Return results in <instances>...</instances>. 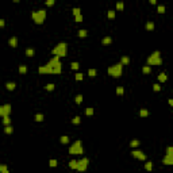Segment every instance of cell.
<instances>
[{
    "mask_svg": "<svg viewBox=\"0 0 173 173\" xmlns=\"http://www.w3.org/2000/svg\"><path fill=\"white\" fill-rule=\"evenodd\" d=\"M61 70H62V64L59 61V57H53L46 65L38 68L39 75H59Z\"/></svg>",
    "mask_w": 173,
    "mask_h": 173,
    "instance_id": "obj_1",
    "label": "cell"
},
{
    "mask_svg": "<svg viewBox=\"0 0 173 173\" xmlns=\"http://www.w3.org/2000/svg\"><path fill=\"white\" fill-rule=\"evenodd\" d=\"M51 54H53V57H66V54H68V45L65 42H59L55 47L51 50Z\"/></svg>",
    "mask_w": 173,
    "mask_h": 173,
    "instance_id": "obj_2",
    "label": "cell"
},
{
    "mask_svg": "<svg viewBox=\"0 0 173 173\" xmlns=\"http://www.w3.org/2000/svg\"><path fill=\"white\" fill-rule=\"evenodd\" d=\"M122 70H123V65L119 62V64H115L108 68V75L115 77V79H118V77L122 76Z\"/></svg>",
    "mask_w": 173,
    "mask_h": 173,
    "instance_id": "obj_3",
    "label": "cell"
},
{
    "mask_svg": "<svg viewBox=\"0 0 173 173\" xmlns=\"http://www.w3.org/2000/svg\"><path fill=\"white\" fill-rule=\"evenodd\" d=\"M31 18H32V20L35 22L37 24H42L43 22H45V19H46V11H45V10L35 11V12H32V14H31Z\"/></svg>",
    "mask_w": 173,
    "mask_h": 173,
    "instance_id": "obj_4",
    "label": "cell"
},
{
    "mask_svg": "<svg viewBox=\"0 0 173 173\" xmlns=\"http://www.w3.org/2000/svg\"><path fill=\"white\" fill-rule=\"evenodd\" d=\"M160 54L161 53L157 50V51H154L151 55H149V57H147V66H151V65H161L162 58H161Z\"/></svg>",
    "mask_w": 173,
    "mask_h": 173,
    "instance_id": "obj_5",
    "label": "cell"
},
{
    "mask_svg": "<svg viewBox=\"0 0 173 173\" xmlns=\"http://www.w3.org/2000/svg\"><path fill=\"white\" fill-rule=\"evenodd\" d=\"M83 145H81V141H76L73 145L69 147V153L70 154H83Z\"/></svg>",
    "mask_w": 173,
    "mask_h": 173,
    "instance_id": "obj_6",
    "label": "cell"
},
{
    "mask_svg": "<svg viewBox=\"0 0 173 173\" xmlns=\"http://www.w3.org/2000/svg\"><path fill=\"white\" fill-rule=\"evenodd\" d=\"M88 164H89V160H88V158H83V160H80V161H77V169H76V170H79V172H84V170H86Z\"/></svg>",
    "mask_w": 173,
    "mask_h": 173,
    "instance_id": "obj_7",
    "label": "cell"
},
{
    "mask_svg": "<svg viewBox=\"0 0 173 173\" xmlns=\"http://www.w3.org/2000/svg\"><path fill=\"white\" fill-rule=\"evenodd\" d=\"M131 154H133V157H135V158L139 160V161H146V154L143 151L138 150V149H134V150L131 151Z\"/></svg>",
    "mask_w": 173,
    "mask_h": 173,
    "instance_id": "obj_8",
    "label": "cell"
},
{
    "mask_svg": "<svg viewBox=\"0 0 173 173\" xmlns=\"http://www.w3.org/2000/svg\"><path fill=\"white\" fill-rule=\"evenodd\" d=\"M162 162H164L165 165H172L173 164V156H165Z\"/></svg>",
    "mask_w": 173,
    "mask_h": 173,
    "instance_id": "obj_9",
    "label": "cell"
},
{
    "mask_svg": "<svg viewBox=\"0 0 173 173\" xmlns=\"http://www.w3.org/2000/svg\"><path fill=\"white\" fill-rule=\"evenodd\" d=\"M8 43H10L11 47H16V46H18V38H16V37H11L10 41H8Z\"/></svg>",
    "mask_w": 173,
    "mask_h": 173,
    "instance_id": "obj_10",
    "label": "cell"
},
{
    "mask_svg": "<svg viewBox=\"0 0 173 173\" xmlns=\"http://www.w3.org/2000/svg\"><path fill=\"white\" fill-rule=\"evenodd\" d=\"M3 110H4V116H10V114H11V104H4V106H3Z\"/></svg>",
    "mask_w": 173,
    "mask_h": 173,
    "instance_id": "obj_11",
    "label": "cell"
},
{
    "mask_svg": "<svg viewBox=\"0 0 173 173\" xmlns=\"http://www.w3.org/2000/svg\"><path fill=\"white\" fill-rule=\"evenodd\" d=\"M111 42H112L111 37H104V38H103V41H102V43L104 45V46H108V45H111Z\"/></svg>",
    "mask_w": 173,
    "mask_h": 173,
    "instance_id": "obj_12",
    "label": "cell"
},
{
    "mask_svg": "<svg viewBox=\"0 0 173 173\" xmlns=\"http://www.w3.org/2000/svg\"><path fill=\"white\" fill-rule=\"evenodd\" d=\"M26 55H27V57H34V55H35V50L31 49V47L26 49Z\"/></svg>",
    "mask_w": 173,
    "mask_h": 173,
    "instance_id": "obj_13",
    "label": "cell"
},
{
    "mask_svg": "<svg viewBox=\"0 0 173 173\" xmlns=\"http://www.w3.org/2000/svg\"><path fill=\"white\" fill-rule=\"evenodd\" d=\"M5 88H7L8 91H14L16 88V85H15V83H7V84H5Z\"/></svg>",
    "mask_w": 173,
    "mask_h": 173,
    "instance_id": "obj_14",
    "label": "cell"
},
{
    "mask_svg": "<svg viewBox=\"0 0 173 173\" xmlns=\"http://www.w3.org/2000/svg\"><path fill=\"white\" fill-rule=\"evenodd\" d=\"M147 115H149V111H147L146 108H142V110L139 111V116H141V118H146Z\"/></svg>",
    "mask_w": 173,
    "mask_h": 173,
    "instance_id": "obj_15",
    "label": "cell"
},
{
    "mask_svg": "<svg viewBox=\"0 0 173 173\" xmlns=\"http://www.w3.org/2000/svg\"><path fill=\"white\" fill-rule=\"evenodd\" d=\"M0 173H10L8 172V168L5 164H0Z\"/></svg>",
    "mask_w": 173,
    "mask_h": 173,
    "instance_id": "obj_16",
    "label": "cell"
},
{
    "mask_svg": "<svg viewBox=\"0 0 173 173\" xmlns=\"http://www.w3.org/2000/svg\"><path fill=\"white\" fill-rule=\"evenodd\" d=\"M59 142H61L62 145H66V143L69 142V137H66V135H62V137L59 138Z\"/></svg>",
    "mask_w": 173,
    "mask_h": 173,
    "instance_id": "obj_17",
    "label": "cell"
},
{
    "mask_svg": "<svg viewBox=\"0 0 173 173\" xmlns=\"http://www.w3.org/2000/svg\"><path fill=\"white\" fill-rule=\"evenodd\" d=\"M19 73H20V75H26L27 73V66L26 65H20V66H19Z\"/></svg>",
    "mask_w": 173,
    "mask_h": 173,
    "instance_id": "obj_18",
    "label": "cell"
},
{
    "mask_svg": "<svg viewBox=\"0 0 173 173\" xmlns=\"http://www.w3.org/2000/svg\"><path fill=\"white\" fill-rule=\"evenodd\" d=\"M139 141L138 139H133L131 141V142H130V147H138V146H139Z\"/></svg>",
    "mask_w": 173,
    "mask_h": 173,
    "instance_id": "obj_19",
    "label": "cell"
},
{
    "mask_svg": "<svg viewBox=\"0 0 173 173\" xmlns=\"http://www.w3.org/2000/svg\"><path fill=\"white\" fill-rule=\"evenodd\" d=\"M146 30H147V31L154 30V23H153V22H147V23H146Z\"/></svg>",
    "mask_w": 173,
    "mask_h": 173,
    "instance_id": "obj_20",
    "label": "cell"
},
{
    "mask_svg": "<svg viewBox=\"0 0 173 173\" xmlns=\"http://www.w3.org/2000/svg\"><path fill=\"white\" fill-rule=\"evenodd\" d=\"M4 133L5 134H12L14 133V129H12V126H5V129H4Z\"/></svg>",
    "mask_w": 173,
    "mask_h": 173,
    "instance_id": "obj_21",
    "label": "cell"
},
{
    "mask_svg": "<svg viewBox=\"0 0 173 173\" xmlns=\"http://www.w3.org/2000/svg\"><path fill=\"white\" fill-rule=\"evenodd\" d=\"M69 168L70 169H77V161H76V160L69 161Z\"/></svg>",
    "mask_w": 173,
    "mask_h": 173,
    "instance_id": "obj_22",
    "label": "cell"
},
{
    "mask_svg": "<svg viewBox=\"0 0 173 173\" xmlns=\"http://www.w3.org/2000/svg\"><path fill=\"white\" fill-rule=\"evenodd\" d=\"M166 75L165 73H160V76H158V81H161V83H165L166 81Z\"/></svg>",
    "mask_w": 173,
    "mask_h": 173,
    "instance_id": "obj_23",
    "label": "cell"
},
{
    "mask_svg": "<svg viewBox=\"0 0 173 173\" xmlns=\"http://www.w3.org/2000/svg\"><path fill=\"white\" fill-rule=\"evenodd\" d=\"M129 62H130V58L127 57V55H123V57H122V61H120V64H122V65H127Z\"/></svg>",
    "mask_w": 173,
    "mask_h": 173,
    "instance_id": "obj_24",
    "label": "cell"
},
{
    "mask_svg": "<svg viewBox=\"0 0 173 173\" xmlns=\"http://www.w3.org/2000/svg\"><path fill=\"white\" fill-rule=\"evenodd\" d=\"M123 8H124V3H123V1H118V3H116V10H118V11H123Z\"/></svg>",
    "mask_w": 173,
    "mask_h": 173,
    "instance_id": "obj_25",
    "label": "cell"
},
{
    "mask_svg": "<svg viewBox=\"0 0 173 173\" xmlns=\"http://www.w3.org/2000/svg\"><path fill=\"white\" fill-rule=\"evenodd\" d=\"M3 123H4L5 126H10L11 124V118L10 116H3Z\"/></svg>",
    "mask_w": 173,
    "mask_h": 173,
    "instance_id": "obj_26",
    "label": "cell"
},
{
    "mask_svg": "<svg viewBox=\"0 0 173 173\" xmlns=\"http://www.w3.org/2000/svg\"><path fill=\"white\" fill-rule=\"evenodd\" d=\"M86 35H88V31H86V30H80V31H79V37L80 38H85Z\"/></svg>",
    "mask_w": 173,
    "mask_h": 173,
    "instance_id": "obj_27",
    "label": "cell"
},
{
    "mask_svg": "<svg viewBox=\"0 0 173 173\" xmlns=\"http://www.w3.org/2000/svg\"><path fill=\"white\" fill-rule=\"evenodd\" d=\"M123 93H124L123 86H118V88H116V95H118V96H122Z\"/></svg>",
    "mask_w": 173,
    "mask_h": 173,
    "instance_id": "obj_28",
    "label": "cell"
},
{
    "mask_svg": "<svg viewBox=\"0 0 173 173\" xmlns=\"http://www.w3.org/2000/svg\"><path fill=\"white\" fill-rule=\"evenodd\" d=\"M49 166H50V168H55V166H57V160L51 158V160L49 161Z\"/></svg>",
    "mask_w": 173,
    "mask_h": 173,
    "instance_id": "obj_29",
    "label": "cell"
},
{
    "mask_svg": "<svg viewBox=\"0 0 173 173\" xmlns=\"http://www.w3.org/2000/svg\"><path fill=\"white\" fill-rule=\"evenodd\" d=\"M45 88H46V91L51 92V91H54V88H55V85H54V84H51V83H50V84H47V85L45 86Z\"/></svg>",
    "mask_w": 173,
    "mask_h": 173,
    "instance_id": "obj_30",
    "label": "cell"
},
{
    "mask_svg": "<svg viewBox=\"0 0 173 173\" xmlns=\"http://www.w3.org/2000/svg\"><path fill=\"white\" fill-rule=\"evenodd\" d=\"M85 115H88V116H91V115H93V108H92V107H88V108H85Z\"/></svg>",
    "mask_w": 173,
    "mask_h": 173,
    "instance_id": "obj_31",
    "label": "cell"
},
{
    "mask_svg": "<svg viewBox=\"0 0 173 173\" xmlns=\"http://www.w3.org/2000/svg\"><path fill=\"white\" fill-rule=\"evenodd\" d=\"M96 73H97L96 69H93V68L88 70V75H89V77H95V76H96Z\"/></svg>",
    "mask_w": 173,
    "mask_h": 173,
    "instance_id": "obj_32",
    "label": "cell"
},
{
    "mask_svg": "<svg viewBox=\"0 0 173 173\" xmlns=\"http://www.w3.org/2000/svg\"><path fill=\"white\" fill-rule=\"evenodd\" d=\"M43 114H37V115H35V120H37V122H42L43 120Z\"/></svg>",
    "mask_w": 173,
    "mask_h": 173,
    "instance_id": "obj_33",
    "label": "cell"
},
{
    "mask_svg": "<svg viewBox=\"0 0 173 173\" xmlns=\"http://www.w3.org/2000/svg\"><path fill=\"white\" fill-rule=\"evenodd\" d=\"M79 66H80V65H79V62H72V64H70V69L77 70V69H79Z\"/></svg>",
    "mask_w": 173,
    "mask_h": 173,
    "instance_id": "obj_34",
    "label": "cell"
},
{
    "mask_svg": "<svg viewBox=\"0 0 173 173\" xmlns=\"http://www.w3.org/2000/svg\"><path fill=\"white\" fill-rule=\"evenodd\" d=\"M145 169H146V170H151V169H153V162H146V164H145Z\"/></svg>",
    "mask_w": 173,
    "mask_h": 173,
    "instance_id": "obj_35",
    "label": "cell"
},
{
    "mask_svg": "<svg viewBox=\"0 0 173 173\" xmlns=\"http://www.w3.org/2000/svg\"><path fill=\"white\" fill-rule=\"evenodd\" d=\"M81 122V119H80V116H75V118L72 119V123L73 124H79Z\"/></svg>",
    "mask_w": 173,
    "mask_h": 173,
    "instance_id": "obj_36",
    "label": "cell"
},
{
    "mask_svg": "<svg viewBox=\"0 0 173 173\" xmlns=\"http://www.w3.org/2000/svg\"><path fill=\"white\" fill-rule=\"evenodd\" d=\"M75 100H76L77 104H81V103H83V96H81V95H77V96L75 97Z\"/></svg>",
    "mask_w": 173,
    "mask_h": 173,
    "instance_id": "obj_37",
    "label": "cell"
},
{
    "mask_svg": "<svg viewBox=\"0 0 173 173\" xmlns=\"http://www.w3.org/2000/svg\"><path fill=\"white\" fill-rule=\"evenodd\" d=\"M150 66H147V65H146V66H143V69H142V72H143V73H145V75H149V73H150Z\"/></svg>",
    "mask_w": 173,
    "mask_h": 173,
    "instance_id": "obj_38",
    "label": "cell"
},
{
    "mask_svg": "<svg viewBox=\"0 0 173 173\" xmlns=\"http://www.w3.org/2000/svg\"><path fill=\"white\" fill-rule=\"evenodd\" d=\"M166 156H173V147H172V146H168V149H166Z\"/></svg>",
    "mask_w": 173,
    "mask_h": 173,
    "instance_id": "obj_39",
    "label": "cell"
},
{
    "mask_svg": "<svg viewBox=\"0 0 173 173\" xmlns=\"http://www.w3.org/2000/svg\"><path fill=\"white\" fill-rule=\"evenodd\" d=\"M108 18H110V19H114V18H115V11H112V10H110L108 11Z\"/></svg>",
    "mask_w": 173,
    "mask_h": 173,
    "instance_id": "obj_40",
    "label": "cell"
},
{
    "mask_svg": "<svg viewBox=\"0 0 173 173\" xmlns=\"http://www.w3.org/2000/svg\"><path fill=\"white\" fill-rule=\"evenodd\" d=\"M73 15H75V16L81 15V10H80V8H73Z\"/></svg>",
    "mask_w": 173,
    "mask_h": 173,
    "instance_id": "obj_41",
    "label": "cell"
},
{
    "mask_svg": "<svg viewBox=\"0 0 173 173\" xmlns=\"http://www.w3.org/2000/svg\"><path fill=\"white\" fill-rule=\"evenodd\" d=\"M157 11H158L160 14H164V12H165V7H164V5H158V7H157Z\"/></svg>",
    "mask_w": 173,
    "mask_h": 173,
    "instance_id": "obj_42",
    "label": "cell"
},
{
    "mask_svg": "<svg viewBox=\"0 0 173 173\" xmlns=\"http://www.w3.org/2000/svg\"><path fill=\"white\" fill-rule=\"evenodd\" d=\"M83 76H84L83 73H76L75 77H76V80H77V81H81V80H83Z\"/></svg>",
    "mask_w": 173,
    "mask_h": 173,
    "instance_id": "obj_43",
    "label": "cell"
},
{
    "mask_svg": "<svg viewBox=\"0 0 173 173\" xmlns=\"http://www.w3.org/2000/svg\"><path fill=\"white\" fill-rule=\"evenodd\" d=\"M75 22H77V23L83 22V15H77V16H75Z\"/></svg>",
    "mask_w": 173,
    "mask_h": 173,
    "instance_id": "obj_44",
    "label": "cell"
},
{
    "mask_svg": "<svg viewBox=\"0 0 173 173\" xmlns=\"http://www.w3.org/2000/svg\"><path fill=\"white\" fill-rule=\"evenodd\" d=\"M153 89H154L156 92L161 91V86H160V84H154V85H153Z\"/></svg>",
    "mask_w": 173,
    "mask_h": 173,
    "instance_id": "obj_45",
    "label": "cell"
},
{
    "mask_svg": "<svg viewBox=\"0 0 173 173\" xmlns=\"http://www.w3.org/2000/svg\"><path fill=\"white\" fill-rule=\"evenodd\" d=\"M54 3H55L54 0H47V1H46V5H49V7H51V5H54Z\"/></svg>",
    "mask_w": 173,
    "mask_h": 173,
    "instance_id": "obj_46",
    "label": "cell"
},
{
    "mask_svg": "<svg viewBox=\"0 0 173 173\" xmlns=\"http://www.w3.org/2000/svg\"><path fill=\"white\" fill-rule=\"evenodd\" d=\"M0 116H1V118L4 116V110H3V106H0Z\"/></svg>",
    "mask_w": 173,
    "mask_h": 173,
    "instance_id": "obj_47",
    "label": "cell"
},
{
    "mask_svg": "<svg viewBox=\"0 0 173 173\" xmlns=\"http://www.w3.org/2000/svg\"><path fill=\"white\" fill-rule=\"evenodd\" d=\"M4 24H5L4 19H0V27H4Z\"/></svg>",
    "mask_w": 173,
    "mask_h": 173,
    "instance_id": "obj_48",
    "label": "cell"
}]
</instances>
